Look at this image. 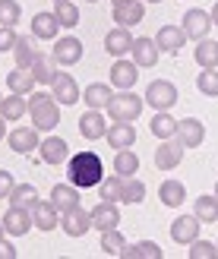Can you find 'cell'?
Listing matches in <instances>:
<instances>
[{"label": "cell", "instance_id": "cell-1", "mask_svg": "<svg viewBox=\"0 0 218 259\" xmlns=\"http://www.w3.org/2000/svg\"><path fill=\"white\" fill-rule=\"evenodd\" d=\"M67 177L70 184H76L79 190H92L105 180V164L95 152H79V155H70L67 161Z\"/></svg>", "mask_w": 218, "mask_h": 259}, {"label": "cell", "instance_id": "cell-2", "mask_svg": "<svg viewBox=\"0 0 218 259\" xmlns=\"http://www.w3.org/2000/svg\"><path fill=\"white\" fill-rule=\"evenodd\" d=\"M29 114H32V126H38L41 133H51L60 123V101L51 92H32L29 95Z\"/></svg>", "mask_w": 218, "mask_h": 259}, {"label": "cell", "instance_id": "cell-3", "mask_svg": "<svg viewBox=\"0 0 218 259\" xmlns=\"http://www.w3.org/2000/svg\"><path fill=\"white\" fill-rule=\"evenodd\" d=\"M143 108H146V98H139L133 89H123V92H114V98L108 101V117L133 123L143 114Z\"/></svg>", "mask_w": 218, "mask_h": 259}, {"label": "cell", "instance_id": "cell-4", "mask_svg": "<svg viewBox=\"0 0 218 259\" xmlns=\"http://www.w3.org/2000/svg\"><path fill=\"white\" fill-rule=\"evenodd\" d=\"M143 98H146V105L155 108V111H171L177 105V85L171 79H155V82H149Z\"/></svg>", "mask_w": 218, "mask_h": 259}, {"label": "cell", "instance_id": "cell-5", "mask_svg": "<svg viewBox=\"0 0 218 259\" xmlns=\"http://www.w3.org/2000/svg\"><path fill=\"white\" fill-rule=\"evenodd\" d=\"M82 41L76 35H63L54 41V51H51V57L57 60V67H76V63L82 60Z\"/></svg>", "mask_w": 218, "mask_h": 259}, {"label": "cell", "instance_id": "cell-6", "mask_svg": "<svg viewBox=\"0 0 218 259\" xmlns=\"http://www.w3.org/2000/svg\"><path fill=\"white\" fill-rule=\"evenodd\" d=\"M51 95L60 101V108H70V105H76V101L82 98V89H79V82H76L70 73L57 70L54 82H51Z\"/></svg>", "mask_w": 218, "mask_h": 259}, {"label": "cell", "instance_id": "cell-7", "mask_svg": "<svg viewBox=\"0 0 218 259\" xmlns=\"http://www.w3.org/2000/svg\"><path fill=\"white\" fill-rule=\"evenodd\" d=\"M184 152H187V146L177 136L174 139H161L158 149H155V167L158 171H174V167L184 161Z\"/></svg>", "mask_w": 218, "mask_h": 259}, {"label": "cell", "instance_id": "cell-8", "mask_svg": "<svg viewBox=\"0 0 218 259\" xmlns=\"http://www.w3.org/2000/svg\"><path fill=\"white\" fill-rule=\"evenodd\" d=\"M38 133H41L38 126H16L13 133H7V146L16 155H29V152H35L41 146V136Z\"/></svg>", "mask_w": 218, "mask_h": 259}, {"label": "cell", "instance_id": "cell-9", "mask_svg": "<svg viewBox=\"0 0 218 259\" xmlns=\"http://www.w3.org/2000/svg\"><path fill=\"white\" fill-rule=\"evenodd\" d=\"M212 13L209 10H199V7H193V10H187L184 13V32H187V38H193V41H199V38H209V29H212Z\"/></svg>", "mask_w": 218, "mask_h": 259}, {"label": "cell", "instance_id": "cell-10", "mask_svg": "<svg viewBox=\"0 0 218 259\" xmlns=\"http://www.w3.org/2000/svg\"><path fill=\"white\" fill-rule=\"evenodd\" d=\"M139 82V63L136 60H123L117 57L111 63V85L117 89V92H123V89H133Z\"/></svg>", "mask_w": 218, "mask_h": 259}, {"label": "cell", "instance_id": "cell-11", "mask_svg": "<svg viewBox=\"0 0 218 259\" xmlns=\"http://www.w3.org/2000/svg\"><path fill=\"white\" fill-rule=\"evenodd\" d=\"M4 222V228H7V234L10 237H22V234H29L32 231V209H22V205H10L7 209V215L0 218Z\"/></svg>", "mask_w": 218, "mask_h": 259}, {"label": "cell", "instance_id": "cell-12", "mask_svg": "<svg viewBox=\"0 0 218 259\" xmlns=\"http://www.w3.org/2000/svg\"><path fill=\"white\" fill-rule=\"evenodd\" d=\"M199 218L196 215H177L171 222V240L181 243V247H190L196 237H199Z\"/></svg>", "mask_w": 218, "mask_h": 259}, {"label": "cell", "instance_id": "cell-13", "mask_svg": "<svg viewBox=\"0 0 218 259\" xmlns=\"http://www.w3.org/2000/svg\"><path fill=\"white\" fill-rule=\"evenodd\" d=\"M60 228H63V234H67V237H82L85 231L92 228V212H85L82 205H76V209L60 215Z\"/></svg>", "mask_w": 218, "mask_h": 259}, {"label": "cell", "instance_id": "cell-14", "mask_svg": "<svg viewBox=\"0 0 218 259\" xmlns=\"http://www.w3.org/2000/svg\"><path fill=\"white\" fill-rule=\"evenodd\" d=\"M114 22L123 25V29H133L146 19V0H126V4H117L114 7Z\"/></svg>", "mask_w": 218, "mask_h": 259}, {"label": "cell", "instance_id": "cell-15", "mask_svg": "<svg viewBox=\"0 0 218 259\" xmlns=\"http://www.w3.org/2000/svg\"><path fill=\"white\" fill-rule=\"evenodd\" d=\"M133 41H136V38H133L130 29H123V25H114V29L105 35V51H108L111 57H126V54L133 51Z\"/></svg>", "mask_w": 218, "mask_h": 259}, {"label": "cell", "instance_id": "cell-16", "mask_svg": "<svg viewBox=\"0 0 218 259\" xmlns=\"http://www.w3.org/2000/svg\"><path fill=\"white\" fill-rule=\"evenodd\" d=\"M38 155H41L45 164H67L70 161V146H67V139H60V136H48V139H41V146H38Z\"/></svg>", "mask_w": 218, "mask_h": 259}, {"label": "cell", "instance_id": "cell-17", "mask_svg": "<svg viewBox=\"0 0 218 259\" xmlns=\"http://www.w3.org/2000/svg\"><path fill=\"white\" fill-rule=\"evenodd\" d=\"M177 139H181L187 149H199L202 142H206V123L199 117H184L177 123Z\"/></svg>", "mask_w": 218, "mask_h": 259}, {"label": "cell", "instance_id": "cell-18", "mask_svg": "<svg viewBox=\"0 0 218 259\" xmlns=\"http://www.w3.org/2000/svg\"><path fill=\"white\" fill-rule=\"evenodd\" d=\"M155 45L161 54H177L184 45H187V32L184 25H161L158 35H155Z\"/></svg>", "mask_w": 218, "mask_h": 259}, {"label": "cell", "instance_id": "cell-19", "mask_svg": "<svg viewBox=\"0 0 218 259\" xmlns=\"http://www.w3.org/2000/svg\"><path fill=\"white\" fill-rule=\"evenodd\" d=\"M32 222H35L38 231H54L60 225V209L51 199H38L32 205Z\"/></svg>", "mask_w": 218, "mask_h": 259}, {"label": "cell", "instance_id": "cell-20", "mask_svg": "<svg viewBox=\"0 0 218 259\" xmlns=\"http://www.w3.org/2000/svg\"><path fill=\"white\" fill-rule=\"evenodd\" d=\"M89 212H92V228H95V231H111V228L120 225V209H117V202L101 199L95 209H89Z\"/></svg>", "mask_w": 218, "mask_h": 259}, {"label": "cell", "instance_id": "cell-21", "mask_svg": "<svg viewBox=\"0 0 218 259\" xmlns=\"http://www.w3.org/2000/svg\"><path fill=\"white\" fill-rule=\"evenodd\" d=\"M105 139H108V146L117 149V152H120V149H133V142H136V126L126 123V120H114V123L108 126Z\"/></svg>", "mask_w": 218, "mask_h": 259}, {"label": "cell", "instance_id": "cell-22", "mask_svg": "<svg viewBox=\"0 0 218 259\" xmlns=\"http://www.w3.org/2000/svg\"><path fill=\"white\" fill-rule=\"evenodd\" d=\"M79 133H82V139H105V133H108V120H105V114L101 111H95V108H89L82 117H79Z\"/></svg>", "mask_w": 218, "mask_h": 259}, {"label": "cell", "instance_id": "cell-23", "mask_svg": "<svg viewBox=\"0 0 218 259\" xmlns=\"http://www.w3.org/2000/svg\"><path fill=\"white\" fill-rule=\"evenodd\" d=\"M38 38L35 35H19V41L16 48H13V57H16V67H25V70H32L38 57H41V51H38Z\"/></svg>", "mask_w": 218, "mask_h": 259}, {"label": "cell", "instance_id": "cell-24", "mask_svg": "<svg viewBox=\"0 0 218 259\" xmlns=\"http://www.w3.org/2000/svg\"><path fill=\"white\" fill-rule=\"evenodd\" d=\"M60 29H63V25L57 22L54 13H35V16H32V35L38 38V41H57Z\"/></svg>", "mask_w": 218, "mask_h": 259}, {"label": "cell", "instance_id": "cell-25", "mask_svg": "<svg viewBox=\"0 0 218 259\" xmlns=\"http://www.w3.org/2000/svg\"><path fill=\"white\" fill-rule=\"evenodd\" d=\"M51 202L60 209V215L76 209V205H79V187L70 184V180H67V184H54V187H51Z\"/></svg>", "mask_w": 218, "mask_h": 259}, {"label": "cell", "instance_id": "cell-26", "mask_svg": "<svg viewBox=\"0 0 218 259\" xmlns=\"http://www.w3.org/2000/svg\"><path fill=\"white\" fill-rule=\"evenodd\" d=\"M114 98V85H108V82H89L85 89H82V101H85V108H95V111H101V108H108V101Z\"/></svg>", "mask_w": 218, "mask_h": 259}, {"label": "cell", "instance_id": "cell-27", "mask_svg": "<svg viewBox=\"0 0 218 259\" xmlns=\"http://www.w3.org/2000/svg\"><path fill=\"white\" fill-rule=\"evenodd\" d=\"M130 54H133V60L139 63V70H143V67H155L161 51H158V45H155V38H136Z\"/></svg>", "mask_w": 218, "mask_h": 259}, {"label": "cell", "instance_id": "cell-28", "mask_svg": "<svg viewBox=\"0 0 218 259\" xmlns=\"http://www.w3.org/2000/svg\"><path fill=\"white\" fill-rule=\"evenodd\" d=\"M158 199L164 209H181L184 199H187V187L184 180H164V184L158 187Z\"/></svg>", "mask_w": 218, "mask_h": 259}, {"label": "cell", "instance_id": "cell-29", "mask_svg": "<svg viewBox=\"0 0 218 259\" xmlns=\"http://www.w3.org/2000/svg\"><path fill=\"white\" fill-rule=\"evenodd\" d=\"M35 76L32 70H25V67H13L7 73V89L10 92H16V95H32V89H35Z\"/></svg>", "mask_w": 218, "mask_h": 259}, {"label": "cell", "instance_id": "cell-30", "mask_svg": "<svg viewBox=\"0 0 218 259\" xmlns=\"http://www.w3.org/2000/svg\"><path fill=\"white\" fill-rule=\"evenodd\" d=\"M177 123L181 120H174L168 111H155V117L149 120V130H152L155 139H174L177 136Z\"/></svg>", "mask_w": 218, "mask_h": 259}, {"label": "cell", "instance_id": "cell-31", "mask_svg": "<svg viewBox=\"0 0 218 259\" xmlns=\"http://www.w3.org/2000/svg\"><path fill=\"white\" fill-rule=\"evenodd\" d=\"M161 247L155 240H139V243H126L120 259H161Z\"/></svg>", "mask_w": 218, "mask_h": 259}, {"label": "cell", "instance_id": "cell-32", "mask_svg": "<svg viewBox=\"0 0 218 259\" xmlns=\"http://www.w3.org/2000/svg\"><path fill=\"white\" fill-rule=\"evenodd\" d=\"M193 215L199 218L202 225H212V222H218V196L212 193H202V196H196V202H193Z\"/></svg>", "mask_w": 218, "mask_h": 259}, {"label": "cell", "instance_id": "cell-33", "mask_svg": "<svg viewBox=\"0 0 218 259\" xmlns=\"http://www.w3.org/2000/svg\"><path fill=\"white\" fill-rule=\"evenodd\" d=\"M0 114H4L7 120H19V117H25V114H29V98L10 92L4 101H0Z\"/></svg>", "mask_w": 218, "mask_h": 259}, {"label": "cell", "instance_id": "cell-34", "mask_svg": "<svg viewBox=\"0 0 218 259\" xmlns=\"http://www.w3.org/2000/svg\"><path fill=\"white\" fill-rule=\"evenodd\" d=\"M193 57H196V63L202 70H206V67H218V41H215V38H199Z\"/></svg>", "mask_w": 218, "mask_h": 259}, {"label": "cell", "instance_id": "cell-35", "mask_svg": "<svg viewBox=\"0 0 218 259\" xmlns=\"http://www.w3.org/2000/svg\"><path fill=\"white\" fill-rule=\"evenodd\" d=\"M136 171H139V158H136L133 149H120L117 155H114V174H120V177H136Z\"/></svg>", "mask_w": 218, "mask_h": 259}, {"label": "cell", "instance_id": "cell-36", "mask_svg": "<svg viewBox=\"0 0 218 259\" xmlns=\"http://www.w3.org/2000/svg\"><path fill=\"white\" fill-rule=\"evenodd\" d=\"M54 16L63 29H76L79 25V7L73 4V0H57L54 4Z\"/></svg>", "mask_w": 218, "mask_h": 259}, {"label": "cell", "instance_id": "cell-37", "mask_svg": "<svg viewBox=\"0 0 218 259\" xmlns=\"http://www.w3.org/2000/svg\"><path fill=\"white\" fill-rule=\"evenodd\" d=\"M32 76H35L38 85H51V82H54V76H57V60L41 54V57H38V63L32 67Z\"/></svg>", "mask_w": 218, "mask_h": 259}, {"label": "cell", "instance_id": "cell-38", "mask_svg": "<svg viewBox=\"0 0 218 259\" xmlns=\"http://www.w3.org/2000/svg\"><path fill=\"white\" fill-rule=\"evenodd\" d=\"M98 193H101V199H108V202H123V177L120 174L105 177L98 184Z\"/></svg>", "mask_w": 218, "mask_h": 259}, {"label": "cell", "instance_id": "cell-39", "mask_svg": "<svg viewBox=\"0 0 218 259\" xmlns=\"http://www.w3.org/2000/svg\"><path fill=\"white\" fill-rule=\"evenodd\" d=\"M38 202V190L32 184H16L10 193V205H22V209H32Z\"/></svg>", "mask_w": 218, "mask_h": 259}, {"label": "cell", "instance_id": "cell-40", "mask_svg": "<svg viewBox=\"0 0 218 259\" xmlns=\"http://www.w3.org/2000/svg\"><path fill=\"white\" fill-rule=\"evenodd\" d=\"M196 89L206 98H218V67H206L196 76Z\"/></svg>", "mask_w": 218, "mask_h": 259}, {"label": "cell", "instance_id": "cell-41", "mask_svg": "<svg viewBox=\"0 0 218 259\" xmlns=\"http://www.w3.org/2000/svg\"><path fill=\"white\" fill-rule=\"evenodd\" d=\"M126 247V237L120 234L117 228H111V231H101V250H105L108 256H120Z\"/></svg>", "mask_w": 218, "mask_h": 259}, {"label": "cell", "instance_id": "cell-42", "mask_svg": "<svg viewBox=\"0 0 218 259\" xmlns=\"http://www.w3.org/2000/svg\"><path fill=\"white\" fill-rule=\"evenodd\" d=\"M146 199V184L136 177H123V202L126 205H139Z\"/></svg>", "mask_w": 218, "mask_h": 259}, {"label": "cell", "instance_id": "cell-43", "mask_svg": "<svg viewBox=\"0 0 218 259\" xmlns=\"http://www.w3.org/2000/svg\"><path fill=\"white\" fill-rule=\"evenodd\" d=\"M19 19H22V7L16 0H0V25H13L16 29Z\"/></svg>", "mask_w": 218, "mask_h": 259}, {"label": "cell", "instance_id": "cell-44", "mask_svg": "<svg viewBox=\"0 0 218 259\" xmlns=\"http://www.w3.org/2000/svg\"><path fill=\"white\" fill-rule=\"evenodd\" d=\"M215 256H218V243L202 240V237H196L190 243V259H215Z\"/></svg>", "mask_w": 218, "mask_h": 259}, {"label": "cell", "instance_id": "cell-45", "mask_svg": "<svg viewBox=\"0 0 218 259\" xmlns=\"http://www.w3.org/2000/svg\"><path fill=\"white\" fill-rule=\"evenodd\" d=\"M16 41H19L16 29H13V25H0V54L13 51V48H16Z\"/></svg>", "mask_w": 218, "mask_h": 259}, {"label": "cell", "instance_id": "cell-46", "mask_svg": "<svg viewBox=\"0 0 218 259\" xmlns=\"http://www.w3.org/2000/svg\"><path fill=\"white\" fill-rule=\"evenodd\" d=\"M13 187H16V180H13L10 171H0V199H10Z\"/></svg>", "mask_w": 218, "mask_h": 259}, {"label": "cell", "instance_id": "cell-47", "mask_svg": "<svg viewBox=\"0 0 218 259\" xmlns=\"http://www.w3.org/2000/svg\"><path fill=\"white\" fill-rule=\"evenodd\" d=\"M0 259H16V247H13L7 237L0 240Z\"/></svg>", "mask_w": 218, "mask_h": 259}, {"label": "cell", "instance_id": "cell-48", "mask_svg": "<svg viewBox=\"0 0 218 259\" xmlns=\"http://www.w3.org/2000/svg\"><path fill=\"white\" fill-rule=\"evenodd\" d=\"M0 139H7V117L0 114Z\"/></svg>", "mask_w": 218, "mask_h": 259}, {"label": "cell", "instance_id": "cell-49", "mask_svg": "<svg viewBox=\"0 0 218 259\" xmlns=\"http://www.w3.org/2000/svg\"><path fill=\"white\" fill-rule=\"evenodd\" d=\"M209 13H212V22H215V25H218V4H215V7H212V10H209Z\"/></svg>", "mask_w": 218, "mask_h": 259}, {"label": "cell", "instance_id": "cell-50", "mask_svg": "<svg viewBox=\"0 0 218 259\" xmlns=\"http://www.w3.org/2000/svg\"><path fill=\"white\" fill-rule=\"evenodd\" d=\"M7 237V228H4V222H0V240H4Z\"/></svg>", "mask_w": 218, "mask_h": 259}, {"label": "cell", "instance_id": "cell-51", "mask_svg": "<svg viewBox=\"0 0 218 259\" xmlns=\"http://www.w3.org/2000/svg\"><path fill=\"white\" fill-rule=\"evenodd\" d=\"M111 4H114V7H117V4H126V0H111Z\"/></svg>", "mask_w": 218, "mask_h": 259}, {"label": "cell", "instance_id": "cell-52", "mask_svg": "<svg viewBox=\"0 0 218 259\" xmlns=\"http://www.w3.org/2000/svg\"><path fill=\"white\" fill-rule=\"evenodd\" d=\"M146 4H161V0H146Z\"/></svg>", "mask_w": 218, "mask_h": 259}, {"label": "cell", "instance_id": "cell-53", "mask_svg": "<svg viewBox=\"0 0 218 259\" xmlns=\"http://www.w3.org/2000/svg\"><path fill=\"white\" fill-rule=\"evenodd\" d=\"M215 196H218V180H215Z\"/></svg>", "mask_w": 218, "mask_h": 259}, {"label": "cell", "instance_id": "cell-54", "mask_svg": "<svg viewBox=\"0 0 218 259\" xmlns=\"http://www.w3.org/2000/svg\"><path fill=\"white\" fill-rule=\"evenodd\" d=\"M85 4H98V0H85Z\"/></svg>", "mask_w": 218, "mask_h": 259}, {"label": "cell", "instance_id": "cell-55", "mask_svg": "<svg viewBox=\"0 0 218 259\" xmlns=\"http://www.w3.org/2000/svg\"><path fill=\"white\" fill-rule=\"evenodd\" d=\"M0 101H4V92H0Z\"/></svg>", "mask_w": 218, "mask_h": 259}, {"label": "cell", "instance_id": "cell-56", "mask_svg": "<svg viewBox=\"0 0 218 259\" xmlns=\"http://www.w3.org/2000/svg\"><path fill=\"white\" fill-rule=\"evenodd\" d=\"M54 4H57V0H54Z\"/></svg>", "mask_w": 218, "mask_h": 259}]
</instances>
